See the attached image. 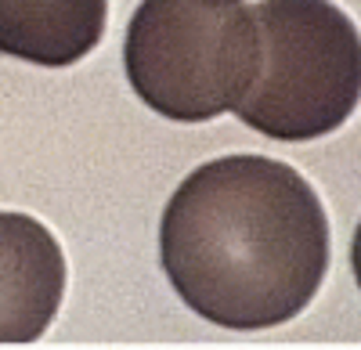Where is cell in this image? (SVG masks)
<instances>
[{
    "instance_id": "obj_1",
    "label": "cell",
    "mask_w": 361,
    "mask_h": 350,
    "mask_svg": "<svg viewBox=\"0 0 361 350\" xmlns=\"http://www.w3.org/2000/svg\"><path fill=\"white\" fill-rule=\"evenodd\" d=\"M159 264L199 318L275 329L304 311L329 271V217L282 159L221 156L188 173L159 224Z\"/></svg>"
},
{
    "instance_id": "obj_2",
    "label": "cell",
    "mask_w": 361,
    "mask_h": 350,
    "mask_svg": "<svg viewBox=\"0 0 361 350\" xmlns=\"http://www.w3.org/2000/svg\"><path fill=\"white\" fill-rule=\"evenodd\" d=\"M134 94L173 123L238 108L260 73V33L238 0H141L123 40Z\"/></svg>"
},
{
    "instance_id": "obj_3",
    "label": "cell",
    "mask_w": 361,
    "mask_h": 350,
    "mask_svg": "<svg viewBox=\"0 0 361 350\" xmlns=\"http://www.w3.org/2000/svg\"><path fill=\"white\" fill-rule=\"evenodd\" d=\"M260 73L238 120L275 141L340 130L361 101V33L333 0H260Z\"/></svg>"
},
{
    "instance_id": "obj_4",
    "label": "cell",
    "mask_w": 361,
    "mask_h": 350,
    "mask_svg": "<svg viewBox=\"0 0 361 350\" xmlns=\"http://www.w3.org/2000/svg\"><path fill=\"white\" fill-rule=\"evenodd\" d=\"M66 296V253L37 217L0 213V343H37Z\"/></svg>"
},
{
    "instance_id": "obj_5",
    "label": "cell",
    "mask_w": 361,
    "mask_h": 350,
    "mask_svg": "<svg viewBox=\"0 0 361 350\" xmlns=\"http://www.w3.org/2000/svg\"><path fill=\"white\" fill-rule=\"evenodd\" d=\"M109 0H0V54L66 69L105 37Z\"/></svg>"
},
{
    "instance_id": "obj_6",
    "label": "cell",
    "mask_w": 361,
    "mask_h": 350,
    "mask_svg": "<svg viewBox=\"0 0 361 350\" xmlns=\"http://www.w3.org/2000/svg\"><path fill=\"white\" fill-rule=\"evenodd\" d=\"M350 268H354V278H357V289H361V224H357L354 242H350Z\"/></svg>"
}]
</instances>
